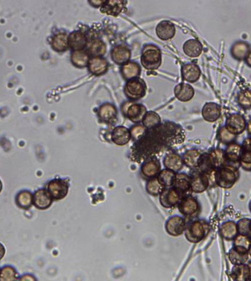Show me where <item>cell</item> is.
I'll use <instances>...</instances> for the list:
<instances>
[{"mask_svg":"<svg viewBox=\"0 0 251 281\" xmlns=\"http://www.w3.org/2000/svg\"><path fill=\"white\" fill-rule=\"evenodd\" d=\"M136 142L132 150L131 158L138 163L155 157L168 147L156 127L146 131L145 135Z\"/></svg>","mask_w":251,"mask_h":281,"instance_id":"cell-1","label":"cell"},{"mask_svg":"<svg viewBox=\"0 0 251 281\" xmlns=\"http://www.w3.org/2000/svg\"><path fill=\"white\" fill-rule=\"evenodd\" d=\"M156 128L168 147L182 144L185 140V132L183 128L174 122H165L163 125L160 124Z\"/></svg>","mask_w":251,"mask_h":281,"instance_id":"cell-2","label":"cell"},{"mask_svg":"<svg viewBox=\"0 0 251 281\" xmlns=\"http://www.w3.org/2000/svg\"><path fill=\"white\" fill-rule=\"evenodd\" d=\"M211 231L210 224L206 220H195L187 225L186 239L191 243H198L203 240Z\"/></svg>","mask_w":251,"mask_h":281,"instance_id":"cell-3","label":"cell"},{"mask_svg":"<svg viewBox=\"0 0 251 281\" xmlns=\"http://www.w3.org/2000/svg\"><path fill=\"white\" fill-rule=\"evenodd\" d=\"M239 169L228 166H222L215 170L214 180L217 186L223 189H231L239 178Z\"/></svg>","mask_w":251,"mask_h":281,"instance_id":"cell-4","label":"cell"},{"mask_svg":"<svg viewBox=\"0 0 251 281\" xmlns=\"http://www.w3.org/2000/svg\"><path fill=\"white\" fill-rule=\"evenodd\" d=\"M141 63L149 71L158 69L162 64L161 50L154 45L146 46L143 50Z\"/></svg>","mask_w":251,"mask_h":281,"instance_id":"cell-5","label":"cell"},{"mask_svg":"<svg viewBox=\"0 0 251 281\" xmlns=\"http://www.w3.org/2000/svg\"><path fill=\"white\" fill-rule=\"evenodd\" d=\"M127 98L132 101H138L145 96L146 85L145 82L141 78L130 79L125 86L124 90Z\"/></svg>","mask_w":251,"mask_h":281,"instance_id":"cell-6","label":"cell"},{"mask_svg":"<svg viewBox=\"0 0 251 281\" xmlns=\"http://www.w3.org/2000/svg\"><path fill=\"white\" fill-rule=\"evenodd\" d=\"M178 208L182 215L190 218L196 217L201 211L199 202L191 195L182 198L178 204Z\"/></svg>","mask_w":251,"mask_h":281,"instance_id":"cell-7","label":"cell"},{"mask_svg":"<svg viewBox=\"0 0 251 281\" xmlns=\"http://www.w3.org/2000/svg\"><path fill=\"white\" fill-rule=\"evenodd\" d=\"M47 190L53 200L60 201L67 196L69 184L66 179H54L49 181Z\"/></svg>","mask_w":251,"mask_h":281,"instance_id":"cell-8","label":"cell"},{"mask_svg":"<svg viewBox=\"0 0 251 281\" xmlns=\"http://www.w3.org/2000/svg\"><path fill=\"white\" fill-rule=\"evenodd\" d=\"M241 145L237 143L232 142L227 145L226 148L224 150V158H225V164L224 166L240 169V155L241 152Z\"/></svg>","mask_w":251,"mask_h":281,"instance_id":"cell-9","label":"cell"},{"mask_svg":"<svg viewBox=\"0 0 251 281\" xmlns=\"http://www.w3.org/2000/svg\"><path fill=\"white\" fill-rule=\"evenodd\" d=\"M122 112L129 120L138 124L143 121L147 110L144 105L127 102L122 106Z\"/></svg>","mask_w":251,"mask_h":281,"instance_id":"cell-10","label":"cell"},{"mask_svg":"<svg viewBox=\"0 0 251 281\" xmlns=\"http://www.w3.org/2000/svg\"><path fill=\"white\" fill-rule=\"evenodd\" d=\"M193 173L190 176L191 179L192 192L195 193H202L207 190L208 187H212L209 175L206 173L193 170Z\"/></svg>","mask_w":251,"mask_h":281,"instance_id":"cell-11","label":"cell"},{"mask_svg":"<svg viewBox=\"0 0 251 281\" xmlns=\"http://www.w3.org/2000/svg\"><path fill=\"white\" fill-rule=\"evenodd\" d=\"M225 127L228 131L237 136L245 131L247 122L241 114H232L227 117Z\"/></svg>","mask_w":251,"mask_h":281,"instance_id":"cell-12","label":"cell"},{"mask_svg":"<svg viewBox=\"0 0 251 281\" xmlns=\"http://www.w3.org/2000/svg\"><path fill=\"white\" fill-rule=\"evenodd\" d=\"M160 202L165 208H173L178 205L182 198L180 193L174 186L165 187L160 195Z\"/></svg>","mask_w":251,"mask_h":281,"instance_id":"cell-13","label":"cell"},{"mask_svg":"<svg viewBox=\"0 0 251 281\" xmlns=\"http://www.w3.org/2000/svg\"><path fill=\"white\" fill-rule=\"evenodd\" d=\"M187 225L184 217L177 215L173 216L166 222L165 229L167 233L171 236H179L185 232Z\"/></svg>","mask_w":251,"mask_h":281,"instance_id":"cell-14","label":"cell"},{"mask_svg":"<svg viewBox=\"0 0 251 281\" xmlns=\"http://www.w3.org/2000/svg\"><path fill=\"white\" fill-rule=\"evenodd\" d=\"M53 198L45 188L39 189L33 194V205L40 210H46L52 206Z\"/></svg>","mask_w":251,"mask_h":281,"instance_id":"cell-15","label":"cell"},{"mask_svg":"<svg viewBox=\"0 0 251 281\" xmlns=\"http://www.w3.org/2000/svg\"><path fill=\"white\" fill-rule=\"evenodd\" d=\"M173 186L180 193L182 198L190 196L193 193L191 189L190 176L187 175V174H184V173L176 174V179H175Z\"/></svg>","mask_w":251,"mask_h":281,"instance_id":"cell-16","label":"cell"},{"mask_svg":"<svg viewBox=\"0 0 251 281\" xmlns=\"http://www.w3.org/2000/svg\"><path fill=\"white\" fill-rule=\"evenodd\" d=\"M161 171V163L156 157L149 158L144 161L141 167V174L145 178L151 179L158 175Z\"/></svg>","mask_w":251,"mask_h":281,"instance_id":"cell-17","label":"cell"},{"mask_svg":"<svg viewBox=\"0 0 251 281\" xmlns=\"http://www.w3.org/2000/svg\"><path fill=\"white\" fill-rule=\"evenodd\" d=\"M165 167L166 169L172 170L175 172L181 171L184 166L183 159L182 157L176 152H169L165 155L163 160Z\"/></svg>","mask_w":251,"mask_h":281,"instance_id":"cell-18","label":"cell"},{"mask_svg":"<svg viewBox=\"0 0 251 281\" xmlns=\"http://www.w3.org/2000/svg\"><path fill=\"white\" fill-rule=\"evenodd\" d=\"M89 71L93 75L99 76L105 74L108 70V62L101 57H95L90 60L88 63Z\"/></svg>","mask_w":251,"mask_h":281,"instance_id":"cell-19","label":"cell"},{"mask_svg":"<svg viewBox=\"0 0 251 281\" xmlns=\"http://www.w3.org/2000/svg\"><path fill=\"white\" fill-rule=\"evenodd\" d=\"M98 117L101 122L106 124H113L117 121V110L113 105H103L100 107L98 113Z\"/></svg>","mask_w":251,"mask_h":281,"instance_id":"cell-20","label":"cell"},{"mask_svg":"<svg viewBox=\"0 0 251 281\" xmlns=\"http://www.w3.org/2000/svg\"><path fill=\"white\" fill-rule=\"evenodd\" d=\"M125 4L124 0H106L101 6V11L107 15L117 17L124 9Z\"/></svg>","mask_w":251,"mask_h":281,"instance_id":"cell-21","label":"cell"},{"mask_svg":"<svg viewBox=\"0 0 251 281\" xmlns=\"http://www.w3.org/2000/svg\"><path fill=\"white\" fill-rule=\"evenodd\" d=\"M202 116L206 121L214 122L221 116V107L215 103H207L202 109Z\"/></svg>","mask_w":251,"mask_h":281,"instance_id":"cell-22","label":"cell"},{"mask_svg":"<svg viewBox=\"0 0 251 281\" xmlns=\"http://www.w3.org/2000/svg\"><path fill=\"white\" fill-rule=\"evenodd\" d=\"M111 139L116 145L124 146L131 140L130 131L126 127H116L111 134Z\"/></svg>","mask_w":251,"mask_h":281,"instance_id":"cell-23","label":"cell"},{"mask_svg":"<svg viewBox=\"0 0 251 281\" xmlns=\"http://www.w3.org/2000/svg\"><path fill=\"white\" fill-rule=\"evenodd\" d=\"M157 36L163 41H168L174 37L176 28L171 22L163 21L157 25L156 29Z\"/></svg>","mask_w":251,"mask_h":281,"instance_id":"cell-24","label":"cell"},{"mask_svg":"<svg viewBox=\"0 0 251 281\" xmlns=\"http://www.w3.org/2000/svg\"><path fill=\"white\" fill-rule=\"evenodd\" d=\"M87 44V38L80 31L73 32L68 36V47L74 51L83 50Z\"/></svg>","mask_w":251,"mask_h":281,"instance_id":"cell-25","label":"cell"},{"mask_svg":"<svg viewBox=\"0 0 251 281\" xmlns=\"http://www.w3.org/2000/svg\"><path fill=\"white\" fill-rule=\"evenodd\" d=\"M174 93L178 100L182 102H187L193 99L195 90L188 84L182 83L175 87Z\"/></svg>","mask_w":251,"mask_h":281,"instance_id":"cell-26","label":"cell"},{"mask_svg":"<svg viewBox=\"0 0 251 281\" xmlns=\"http://www.w3.org/2000/svg\"><path fill=\"white\" fill-rule=\"evenodd\" d=\"M131 52L124 46H118L112 49L111 57L114 63L117 65H124L131 58Z\"/></svg>","mask_w":251,"mask_h":281,"instance_id":"cell-27","label":"cell"},{"mask_svg":"<svg viewBox=\"0 0 251 281\" xmlns=\"http://www.w3.org/2000/svg\"><path fill=\"white\" fill-rule=\"evenodd\" d=\"M182 76L184 81L190 83H195L201 77V69L197 65L187 64L182 67Z\"/></svg>","mask_w":251,"mask_h":281,"instance_id":"cell-28","label":"cell"},{"mask_svg":"<svg viewBox=\"0 0 251 281\" xmlns=\"http://www.w3.org/2000/svg\"><path fill=\"white\" fill-rule=\"evenodd\" d=\"M251 51L250 45L244 41H237L232 46L231 54L236 60H244Z\"/></svg>","mask_w":251,"mask_h":281,"instance_id":"cell-29","label":"cell"},{"mask_svg":"<svg viewBox=\"0 0 251 281\" xmlns=\"http://www.w3.org/2000/svg\"><path fill=\"white\" fill-rule=\"evenodd\" d=\"M232 280L236 281H250V269L247 263L233 265L231 273Z\"/></svg>","mask_w":251,"mask_h":281,"instance_id":"cell-30","label":"cell"},{"mask_svg":"<svg viewBox=\"0 0 251 281\" xmlns=\"http://www.w3.org/2000/svg\"><path fill=\"white\" fill-rule=\"evenodd\" d=\"M184 52L187 56L195 58L201 55L203 52V46L198 40L190 39L184 43Z\"/></svg>","mask_w":251,"mask_h":281,"instance_id":"cell-31","label":"cell"},{"mask_svg":"<svg viewBox=\"0 0 251 281\" xmlns=\"http://www.w3.org/2000/svg\"><path fill=\"white\" fill-rule=\"evenodd\" d=\"M220 234L225 240L233 241L239 234L236 223L233 220L224 222L220 227Z\"/></svg>","mask_w":251,"mask_h":281,"instance_id":"cell-32","label":"cell"},{"mask_svg":"<svg viewBox=\"0 0 251 281\" xmlns=\"http://www.w3.org/2000/svg\"><path fill=\"white\" fill-rule=\"evenodd\" d=\"M16 204L22 209H30L33 205V194L29 190H24L19 192L16 196Z\"/></svg>","mask_w":251,"mask_h":281,"instance_id":"cell-33","label":"cell"},{"mask_svg":"<svg viewBox=\"0 0 251 281\" xmlns=\"http://www.w3.org/2000/svg\"><path fill=\"white\" fill-rule=\"evenodd\" d=\"M201 152L197 150H190L187 151L184 154L183 159L184 164L190 169L195 170L197 169L201 157Z\"/></svg>","mask_w":251,"mask_h":281,"instance_id":"cell-34","label":"cell"},{"mask_svg":"<svg viewBox=\"0 0 251 281\" xmlns=\"http://www.w3.org/2000/svg\"><path fill=\"white\" fill-rule=\"evenodd\" d=\"M195 170L200 171V172L206 173V174H209L216 170L213 165L209 152L201 153L199 161H198V167Z\"/></svg>","mask_w":251,"mask_h":281,"instance_id":"cell-35","label":"cell"},{"mask_svg":"<svg viewBox=\"0 0 251 281\" xmlns=\"http://www.w3.org/2000/svg\"><path fill=\"white\" fill-rule=\"evenodd\" d=\"M228 255L230 262L233 265L246 263L248 261L249 257H250L249 256L248 252L240 251V250H236L233 247L230 249Z\"/></svg>","mask_w":251,"mask_h":281,"instance_id":"cell-36","label":"cell"},{"mask_svg":"<svg viewBox=\"0 0 251 281\" xmlns=\"http://www.w3.org/2000/svg\"><path fill=\"white\" fill-rule=\"evenodd\" d=\"M52 47L55 52H66L68 49V36L66 33H59L52 40Z\"/></svg>","mask_w":251,"mask_h":281,"instance_id":"cell-37","label":"cell"},{"mask_svg":"<svg viewBox=\"0 0 251 281\" xmlns=\"http://www.w3.org/2000/svg\"><path fill=\"white\" fill-rule=\"evenodd\" d=\"M90 61L89 54L85 51H74L71 55V62L74 66L82 68L88 66Z\"/></svg>","mask_w":251,"mask_h":281,"instance_id":"cell-38","label":"cell"},{"mask_svg":"<svg viewBox=\"0 0 251 281\" xmlns=\"http://www.w3.org/2000/svg\"><path fill=\"white\" fill-rule=\"evenodd\" d=\"M233 241V247L236 250L248 252L251 245V235L238 234Z\"/></svg>","mask_w":251,"mask_h":281,"instance_id":"cell-39","label":"cell"},{"mask_svg":"<svg viewBox=\"0 0 251 281\" xmlns=\"http://www.w3.org/2000/svg\"><path fill=\"white\" fill-rule=\"evenodd\" d=\"M140 66L136 63H126L121 68V74L125 79H134L141 74Z\"/></svg>","mask_w":251,"mask_h":281,"instance_id":"cell-40","label":"cell"},{"mask_svg":"<svg viewBox=\"0 0 251 281\" xmlns=\"http://www.w3.org/2000/svg\"><path fill=\"white\" fill-rule=\"evenodd\" d=\"M176 174L172 170L165 169L160 171L157 178L159 182L165 187H172L174 185L175 179H176Z\"/></svg>","mask_w":251,"mask_h":281,"instance_id":"cell-41","label":"cell"},{"mask_svg":"<svg viewBox=\"0 0 251 281\" xmlns=\"http://www.w3.org/2000/svg\"><path fill=\"white\" fill-rule=\"evenodd\" d=\"M88 52L94 57H101L105 55L106 47L101 40H93L88 45Z\"/></svg>","mask_w":251,"mask_h":281,"instance_id":"cell-42","label":"cell"},{"mask_svg":"<svg viewBox=\"0 0 251 281\" xmlns=\"http://www.w3.org/2000/svg\"><path fill=\"white\" fill-rule=\"evenodd\" d=\"M19 279V273L14 266L7 265L0 269V281L17 280Z\"/></svg>","mask_w":251,"mask_h":281,"instance_id":"cell-43","label":"cell"},{"mask_svg":"<svg viewBox=\"0 0 251 281\" xmlns=\"http://www.w3.org/2000/svg\"><path fill=\"white\" fill-rule=\"evenodd\" d=\"M165 187L159 182L158 178L153 177L148 181L146 184V191L152 196H157L163 191Z\"/></svg>","mask_w":251,"mask_h":281,"instance_id":"cell-44","label":"cell"},{"mask_svg":"<svg viewBox=\"0 0 251 281\" xmlns=\"http://www.w3.org/2000/svg\"><path fill=\"white\" fill-rule=\"evenodd\" d=\"M143 123L148 130L155 128L161 123L160 115L154 112H147L144 116Z\"/></svg>","mask_w":251,"mask_h":281,"instance_id":"cell-45","label":"cell"},{"mask_svg":"<svg viewBox=\"0 0 251 281\" xmlns=\"http://www.w3.org/2000/svg\"><path fill=\"white\" fill-rule=\"evenodd\" d=\"M209 153L215 169L224 166L225 158H224L223 150L220 148H214L209 151Z\"/></svg>","mask_w":251,"mask_h":281,"instance_id":"cell-46","label":"cell"},{"mask_svg":"<svg viewBox=\"0 0 251 281\" xmlns=\"http://www.w3.org/2000/svg\"><path fill=\"white\" fill-rule=\"evenodd\" d=\"M217 140L222 144L228 145L232 142H234L236 136L228 131L225 126H222L217 131Z\"/></svg>","mask_w":251,"mask_h":281,"instance_id":"cell-47","label":"cell"},{"mask_svg":"<svg viewBox=\"0 0 251 281\" xmlns=\"http://www.w3.org/2000/svg\"><path fill=\"white\" fill-rule=\"evenodd\" d=\"M237 102L242 109H251V90H244L241 91L237 96Z\"/></svg>","mask_w":251,"mask_h":281,"instance_id":"cell-48","label":"cell"},{"mask_svg":"<svg viewBox=\"0 0 251 281\" xmlns=\"http://www.w3.org/2000/svg\"><path fill=\"white\" fill-rule=\"evenodd\" d=\"M240 167L246 171H251V150L248 149L241 148Z\"/></svg>","mask_w":251,"mask_h":281,"instance_id":"cell-49","label":"cell"},{"mask_svg":"<svg viewBox=\"0 0 251 281\" xmlns=\"http://www.w3.org/2000/svg\"><path fill=\"white\" fill-rule=\"evenodd\" d=\"M236 225L239 234L251 235V219L243 217L238 220Z\"/></svg>","mask_w":251,"mask_h":281,"instance_id":"cell-50","label":"cell"},{"mask_svg":"<svg viewBox=\"0 0 251 281\" xmlns=\"http://www.w3.org/2000/svg\"><path fill=\"white\" fill-rule=\"evenodd\" d=\"M131 134V139L134 141H137L141 139L145 135L147 128L144 125H137L132 127L130 130Z\"/></svg>","mask_w":251,"mask_h":281,"instance_id":"cell-51","label":"cell"},{"mask_svg":"<svg viewBox=\"0 0 251 281\" xmlns=\"http://www.w3.org/2000/svg\"><path fill=\"white\" fill-rule=\"evenodd\" d=\"M106 2V0H89V3L93 7H101Z\"/></svg>","mask_w":251,"mask_h":281,"instance_id":"cell-52","label":"cell"},{"mask_svg":"<svg viewBox=\"0 0 251 281\" xmlns=\"http://www.w3.org/2000/svg\"><path fill=\"white\" fill-rule=\"evenodd\" d=\"M241 147H242L243 148L248 149V150H251V136H249L248 138H247V139L243 141Z\"/></svg>","mask_w":251,"mask_h":281,"instance_id":"cell-53","label":"cell"},{"mask_svg":"<svg viewBox=\"0 0 251 281\" xmlns=\"http://www.w3.org/2000/svg\"><path fill=\"white\" fill-rule=\"evenodd\" d=\"M19 280H36V277H33V275H31V274H25V275L22 276V277H20V279H19Z\"/></svg>","mask_w":251,"mask_h":281,"instance_id":"cell-54","label":"cell"},{"mask_svg":"<svg viewBox=\"0 0 251 281\" xmlns=\"http://www.w3.org/2000/svg\"><path fill=\"white\" fill-rule=\"evenodd\" d=\"M6 253V247H5V246L0 242V260H2L3 258H4Z\"/></svg>","mask_w":251,"mask_h":281,"instance_id":"cell-55","label":"cell"},{"mask_svg":"<svg viewBox=\"0 0 251 281\" xmlns=\"http://www.w3.org/2000/svg\"><path fill=\"white\" fill-rule=\"evenodd\" d=\"M246 130H247V135H248L249 136H251V120L248 122H247Z\"/></svg>","mask_w":251,"mask_h":281,"instance_id":"cell-56","label":"cell"},{"mask_svg":"<svg viewBox=\"0 0 251 281\" xmlns=\"http://www.w3.org/2000/svg\"><path fill=\"white\" fill-rule=\"evenodd\" d=\"M246 64L251 68V51L245 59Z\"/></svg>","mask_w":251,"mask_h":281,"instance_id":"cell-57","label":"cell"},{"mask_svg":"<svg viewBox=\"0 0 251 281\" xmlns=\"http://www.w3.org/2000/svg\"><path fill=\"white\" fill-rule=\"evenodd\" d=\"M247 265H248L249 269H250V281H251V261H249Z\"/></svg>","mask_w":251,"mask_h":281,"instance_id":"cell-58","label":"cell"},{"mask_svg":"<svg viewBox=\"0 0 251 281\" xmlns=\"http://www.w3.org/2000/svg\"><path fill=\"white\" fill-rule=\"evenodd\" d=\"M3 182H2L1 179H0V193H1L2 190H3Z\"/></svg>","mask_w":251,"mask_h":281,"instance_id":"cell-59","label":"cell"},{"mask_svg":"<svg viewBox=\"0 0 251 281\" xmlns=\"http://www.w3.org/2000/svg\"><path fill=\"white\" fill-rule=\"evenodd\" d=\"M248 254H249V256H250V258H251V245H250V248H249V250H248Z\"/></svg>","mask_w":251,"mask_h":281,"instance_id":"cell-60","label":"cell"},{"mask_svg":"<svg viewBox=\"0 0 251 281\" xmlns=\"http://www.w3.org/2000/svg\"><path fill=\"white\" fill-rule=\"evenodd\" d=\"M249 210H250L251 213V201H250V203H249Z\"/></svg>","mask_w":251,"mask_h":281,"instance_id":"cell-61","label":"cell"}]
</instances>
